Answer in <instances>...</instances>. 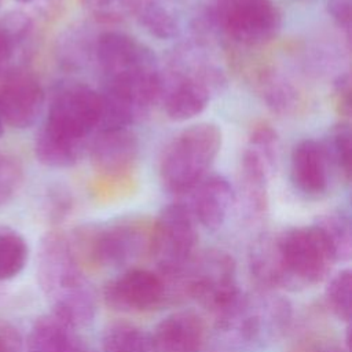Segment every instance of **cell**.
<instances>
[{
	"label": "cell",
	"mask_w": 352,
	"mask_h": 352,
	"mask_svg": "<svg viewBox=\"0 0 352 352\" xmlns=\"http://www.w3.org/2000/svg\"><path fill=\"white\" fill-rule=\"evenodd\" d=\"M100 120L99 92L81 82L60 85L51 99L34 153L50 168H70L88 151Z\"/></svg>",
	"instance_id": "2"
},
{
	"label": "cell",
	"mask_w": 352,
	"mask_h": 352,
	"mask_svg": "<svg viewBox=\"0 0 352 352\" xmlns=\"http://www.w3.org/2000/svg\"><path fill=\"white\" fill-rule=\"evenodd\" d=\"M331 164L322 142L300 140L292 151L290 177L294 187L309 198H320L329 191Z\"/></svg>",
	"instance_id": "15"
},
{
	"label": "cell",
	"mask_w": 352,
	"mask_h": 352,
	"mask_svg": "<svg viewBox=\"0 0 352 352\" xmlns=\"http://www.w3.org/2000/svg\"><path fill=\"white\" fill-rule=\"evenodd\" d=\"M324 302L340 320L349 323L352 314V271L344 268L333 275L324 289Z\"/></svg>",
	"instance_id": "27"
},
{
	"label": "cell",
	"mask_w": 352,
	"mask_h": 352,
	"mask_svg": "<svg viewBox=\"0 0 352 352\" xmlns=\"http://www.w3.org/2000/svg\"><path fill=\"white\" fill-rule=\"evenodd\" d=\"M331 99L336 111L342 118H349L352 113V87L349 73H342L336 77L331 88Z\"/></svg>",
	"instance_id": "31"
},
{
	"label": "cell",
	"mask_w": 352,
	"mask_h": 352,
	"mask_svg": "<svg viewBox=\"0 0 352 352\" xmlns=\"http://www.w3.org/2000/svg\"><path fill=\"white\" fill-rule=\"evenodd\" d=\"M104 304L118 312H148L168 302L162 276L142 267H128L109 279L102 290Z\"/></svg>",
	"instance_id": "12"
},
{
	"label": "cell",
	"mask_w": 352,
	"mask_h": 352,
	"mask_svg": "<svg viewBox=\"0 0 352 352\" xmlns=\"http://www.w3.org/2000/svg\"><path fill=\"white\" fill-rule=\"evenodd\" d=\"M23 170L19 161L0 151V206L7 204L21 188Z\"/></svg>",
	"instance_id": "30"
},
{
	"label": "cell",
	"mask_w": 352,
	"mask_h": 352,
	"mask_svg": "<svg viewBox=\"0 0 352 352\" xmlns=\"http://www.w3.org/2000/svg\"><path fill=\"white\" fill-rule=\"evenodd\" d=\"M89 160L106 180H124L132 175L139 160V140L129 128L98 131L91 139Z\"/></svg>",
	"instance_id": "13"
},
{
	"label": "cell",
	"mask_w": 352,
	"mask_h": 352,
	"mask_svg": "<svg viewBox=\"0 0 352 352\" xmlns=\"http://www.w3.org/2000/svg\"><path fill=\"white\" fill-rule=\"evenodd\" d=\"M315 352H337L334 349H319V351H315Z\"/></svg>",
	"instance_id": "37"
},
{
	"label": "cell",
	"mask_w": 352,
	"mask_h": 352,
	"mask_svg": "<svg viewBox=\"0 0 352 352\" xmlns=\"http://www.w3.org/2000/svg\"><path fill=\"white\" fill-rule=\"evenodd\" d=\"M37 280L51 302V312L77 329L94 320L96 293L70 248L67 232L54 230L43 236L37 254Z\"/></svg>",
	"instance_id": "4"
},
{
	"label": "cell",
	"mask_w": 352,
	"mask_h": 352,
	"mask_svg": "<svg viewBox=\"0 0 352 352\" xmlns=\"http://www.w3.org/2000/svg\"><path fill=\"white\" fill-rule=\"evenodd\" d=\"M221 142V129L213 122L194 124L175 135L160 160L162 187L175 195L190 194L208 176Z\"/></svg>",
	"instance_id": "9"
},
{
	"label": "cell",
	"mask_w": 352,
	"mask_h": 352,
	"mask_svg": "<svg viewBox=\"0 0 352 352\" xmlns=\"http://www.w3.org/2000/svg\"><path fill=\"white\" fill-rule=\"evenodd\" d=\"M23 341L18 329L0 319V352H22Z\"/></svg>",
	"instance_id": "34"
},
{
	"label": "cell",
	"mask_w": 352,
	"mask_h": 352,
	"mask_svg": "<svg viewBox=\"0 0 352 352\" xmlns=\"http://www.w3.org/2000/svg\"><path fill=\"white\" fill-rule=\"evenodd\" d=\"M151 338L155 352H202L208 330L198 314L176 311L157 323Z\"/></svg>",
	"instance_id": "16"
},
{
	"label": "cell",
	"mask_w": 352,
	"mask_h": 352,
	"mask_svg": "<svg viewBox=\"0 0 352 352\" xmlns=\"http://www.w3.org/2000/svg\"><path fill=\"white\" fill-rule=\"evenodd\" d=\"M29 248L15 230L0 226V282L15 278L26 265Z\"/></svg>",
	"instance_id": "24"
},
{
	"label": "cell",
	"mask_w": 352,
	"mask_h": 352,
	"mask_svg": "<svg viewBox=\"0 0 352 352\" xmlns=\"http://www.w3.org/2000/svg\"><path fill=\"white\" fill-rule=\"evenodd\" d=\"M28 352H87L78 329L54 312L38 316L28 336Z\"/></svg>",
	"instance_id": "19"
},
{
	"label": "cell",
	"mask_w": 352,
	"mask_h": 352,
	"mask_svg": "<svg viewBox=\"0 0 352 352\" xmlns=\"http://www.w3.org/2000/svg\"><path fill=\"white\" fill-rule=\"evenodd\" d=\"M224 85V73L204 43L190 41L177 47L161 69L158 102L170 120L187 121L201 114Z\"/></svg>",
	"instance_id": "5"
},
{
	"label": "cell",
	"mask_w": 352,
	"mask_h": 352,
	"mask_svg": "<svg viewBox=\"0 0 352 352\" xmlns=\"http://www.w3.org/2000/svg\"><path fill=\"white\" fill-rule=\"evenodd\" d=\"M84 8L102 23H118L133 15L138 0H80Z\"/></svg>",
	"instance_id": "29"
},
{
	"label": "cell",
	"mask_w": 352,
	"mask_h": 352,
	"mask_svg": "<svg viewBox=\"0 0 352 352\" xmlns=\"http://www.w3.org/2000/svg\"><path fill=\"white\" fill-rule=\"evenodd\" d=\"M21 3H32V1H36V0H18Z\"/></svg>",
	"instance_id": "38"
},
{
	"label": "cell",
	"mask_w": 352,
	"mask_h": 352,
	"mask_svg": "<svg viewBox=\"0 0 352 352\" xmlns=\"http://www.w3.org/2000/svg\"><path fill=\"white\" fill-rule=\"evenodd\" d=\"M153 220L128 216L100 224H82L67 232L70 248L85 270L128 268L151 253Z\"/></svg>",
	"instance_id": "7"
},
{
	"label": "cell",
	"mask_w": 352,
	"mask_h": 352,
	"mask_svg": "<svg viewBox=\"0 0 352 352\" xmlns=\"http://www.w3.org/2000/svg\"><path fill=\"white\" fill-rule=\"evenodd\" d=\"M190 210L197 221L209 231L219 230L227 220L235 202L230 182L221 175L205 176L191 191Z\"/></svg>",
	"instance_id": "17"
},
{
	"label": "cell",
	"mask_w": 352,
	"mask_h": 352,
	"mask_svg": "<svg viewBox=\"0 0 352 352\" xmlns=\"http://www.w3.org/2000/svg\"><path fill=\"white\" fill-rule=\"evenodd\" d=\"M272 173L248 148L243 150L239 165L238 194L241 208L248 220H261L268 209V182Z\"/></svg>",
	"instance_id": "18"
},
{
	"label": "cell",
	"mask_w": 352,
	"mask_h": 352,
	"mask_svg": "<svg viewBox=\"0 0 352 352\" xmlns=\"http://www.w3.org/2000/svg\"><path fill=\"white\" fill-rule=\"evenodd\" d=\"M253 84L263 103L275 114L290 116L301 106L302 98L298 88L272 66L258 69L254 73Z\"/></svg>",
	"instance_id": "20"
},
{
	"label": "cell",
	"mask_w": 352,
	"mask_h": 352,
	"mask_svg": "<svg viewBox=\"0 0 352 352\" xmlns=\"http://www.w3.org/2000/svg\"><path fill=\"white\" fill-rule=\"evenodd\" d=\"M326 8L334 23L346 33L349 41L352 30V0H327Z\"/></svg>",
	"instance_id": "32"
},
{
	"label": "cell",
	"mask_w": 352,
	"mask_h": 352,
	"mask_svg": "<svg viewBox=\"0 0 352 352\" xmlns=\"http://www.w3.org/2000/svg\"><path fill=\"white\" fill-rule=\"evenodd\" d=\"M282 26V15L272 0H213L197 19L201 36L219 34L241 47L270 43Z\"/></svg>",
	"instance_id": "10"
},
{
	"label": "cell",
	"mask_w": 352,
	"mask_h": 352,
	"mask_svg": "<svg viewBox=\"0 0 352 352\" xmlns=\"http://www.w3.org/2000/svg\"><path fill=\"white\" fill-rule=\"evenodd\" d=\"M336 263L324 234L315 223L263 236L249 253V270L257 289L271 292L315 286L330 275Z\"/></svg>",
	"instance_id": "1"
},
{
	"label": "cell",
	"mask_w": 352,
	"mask_h": 352,
	"mask_svg": "<svg viewBox=\"0 0 352 352\" xmlns=\"http://www.w3.org/2000/svg\"><path fill=\"white\" fill-rule=\"evenodd\" d=\"M133 15L158 38H173L180 32V12L173 0H138Z\"/></svg>",
	"instance_id": "22"
},
{
	"label": "cell",
	"mask_w": 352,
	"mask_h": 352,
	"mask_svg": "<svg viewBox=\"0 0 352 352\" xmlns=\"http://www.w3.org/2000/svg\"><path fill=\"white\" fill-rule=\"evenodd\" d=\"M44 99V89L32 73L12 70L0 85V114L4 124L16 129L32 126L43 111Z\"/></svg>",
	"instance_id": "14"
},
{
	"label": "cell",
	"mask_w": 352,
	"mask_h": 352,
	"mask_svg": "<svg viewBox=\"0 0 352 352\" xmlns=\"http://www.w3.org/2000/svg\"><path fill=\"white\" fill-rule=\"evenodd\" d=\"M3 131H4V121H3V117L0 114V136L3 135Z\"/></svg>",
	"instance_id": "36"
},
{
	"label": "cell",
	"mask_w": 352,
	"mask_h": 352,
	"mask_svg": "<svg viewBox=\"0 0 352 352\" xmlns=\"http://www.w3.org/2000/svg\"><path fill=\"white\" fill-rule=\"evenodd\" d=\"M18 47L14 41H11V37L3 30L0 26V72L4 67V65L15 55Z\"/></svg>",
	"instance_id": "35"
},
{
	"label": "cell",
	"mask_w": 352,
	"mask_h": 352,
	"mask_svg": "<svg viewBox=\"0 0 352 352\" xmlns=\"http://www.w3.org/2000/svg\"><path fill=\"white\" fill-rule=\"evenodd\" d=\"M164 282L168 301L194 300L213 318L231 308L243 293L239 287L235 260L221 249L197 252L180 275Z\"/></svg>",
	"instance_id": "8"
},
{
	"label": "cell",
	"mask_w": 352,
	"mask_h": 352,
	"mask_svg": "<svg viewBox=\"0 0 352 352\" xmlns=\"http://www.w3.org/2000/svg\"><path fill=\"white\" fill-rule=\"evenodd\" d=\"M315 224L324 234L336 261H348L352 253V226L349 217L342 212H331L320 216Z\"/></svg>",
	"instance_id": "26"
},
{
	"label": "cell",
	"mask_w": 352,
	"mask_h": 352,
	"mask_svg": "<svg viewBox=\"0 0 352 352\" xmlns=\"http://www.w3.org/2000/svg\"><path fill=\"white\" fill-rule=\"evenodd\" d=\"M333 169L349 182L352 165V132L348 121H341L331 126L326 139L322 142Z\"/></svg>",
	"instance_id": "25"
},
{
	"label": "cell",
	"mask_w": 352,
	"mask_h": 352,
	"mask_svg": "<svg viewBox=\"0 0 352 352\" xmlns=\"http://www.w3.org/2000/svg\"><path fill=\"white\" fill-rule=\"evenodd\" d=\"M70 208H72V197L65 188L55 187L50 191L48 213L52 220L63 219L69 213Z\"/></svg>",
	"instance_id": "33"
},
{
	"label": "cell",
	"mask_w": 352,
	"mask_h": 352,
	"mask_svg": "<svg viewBox=\"0 0 352 352\" xmlns=\"http://www.w3.org/2000/svg\"><path fill=\"white\" fill-rule=\"evenodd\" d=\"M102 352H155V349L151 333L129 322H114L103 331Z\"/></svg>",
	"instance_id": "23"
},
{
	"label": "cell",
	"mask_w": 352,
	"mask_h": 352,
	"mask_svg": "<svg viewBox=\"0 0 352 352\" xmlns=\"http://www.w3.org/2000/svg\"><path fill=\"white\" fill-rule=\"evenodd\" d=\"M197 221L190 208L173 202L161 209L153 220L151 253L164 279L180 275L197 254Z\"/></svg>",
	"instance_id": "11"
},
{
	"label": "cell",
	"mask_w": 352,
	"mask_h": 352,
	"mask_svg": "<svg viewBox=\"0 0 352 352\" xmlns=\"http://www.w3.org/2000/svg\"><path fill=\"white\" fill-rule=\"evenodd\" d=\"M252 151L274 175L279 161V136L278 132L267 122H258L253 125L246 147Z\"/></svg>",
	"instance_id": "28"
},
{
	"label": "cell",
	"mask_w": 352,
	"mask_h": 352,
	"mask_svg": "<svg viewBox=\"0 0 352 352\" xmlns=\"http://www.w3.org/2000/svg\"><path fill=\"white\" fill-rule=\"evenodd\" d=\"M292 304L276 292L242 293L228 309L214 316L216 344L227 352L256 349L280 338L292 323Z\"/></svg>",
	"instance_id": "6"
},
{
	"label": "cell",
	"mask_w": 352,
	"mask_h": 352,
	"mask_svg": "<svg viewBox=\"0 0 352 352\" xmlns=\"http://www.w3.org/2000/svg\"><path fill=\"white\" fill-rule=\"evenodd\" d=\"M103 78L102 89L131 103L144 118L158 102L161 67L153 51L135 37L103 32L95 44V59Z\"/></svg>",
	"instance_id": "3"
},
{
	"label": "cell",
	"mask_w": 352,
	"mask_h": 352,
	"mask_svg": "<svg viewBox=\"0 0 352 352\" xmlns=\"http://www.w3.org/2000/svg\"><path fill=\"white\" fill-rule=\"evenodd\" d=\"M0 6H1V0H0Z\"/></svg>",
	"instance_id": "39"
},
{
	"label": "cell",
	"mask_w": 352,
	"mask_h": 352,
	"mask_svg": "<svg viewBox=\"0 0 352 352\" xmlns=\"http://www.w3.org/2000/svg\"><path fill=\"white\" fill-rule=\"evenodd\" d=\"M99 34L85 25H76L65 30L55 47L56 60L65 70L76 72L95 59V44Z\"/></svg>",
	"instance_id": "21"
}]
</instances>
